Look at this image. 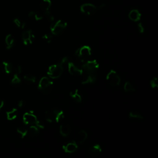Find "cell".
Instances as JSON below:
<instances>
[{"mask_svg":"<svg viewBox=\"0 0 158 158\" xmlns=\"http://www.w3.org/2000/svg\"><path fill=\"white\" fill-rule=\"evenodd\" d=\"M45 116L47 122L50 123L53 122L58 123L64 118V113L62 110L51 109L46 111Z\"/></svg>","mask_w":158,"mask_h":158,"instance_id":"cell-1","label":"cell"},{"mask_svg":"<svg viewBox=\"0 0 158 158\" xmlns=\"http://www.w3.org/2000/svg\"><path fill=\"white\" fill-rule=\"evenodd\" d=\"M23 122L25 124L28 125H36L40 129H43L44 126L37 118L33 112H26L23 115Z\"/></svg>","mask_w":158,"mask_h":158,"instance_id":"cell-2","label":"cell"},{"mask_svg":"<svg viewBox=\"0 0 158 158\" xmlns=\"http://www.w3.org/2000/svg\"><path fill=\"white\" fill-rule=\"evenodd\" d=\"M64 72V66L59 63L49 67L47 74L50 78L57 79L59 78Z\"/></svg>","mask_w":158,"mask_h":158,"instance_id":"cell-3","label":"cell"},{"mask_svg":"<svg viewBox=\"0 0 158 158\" xmlns=\"http://www.w3.org/2000/svg\"><path fill=\"white\" fill-rule=\"evenodd\" d=\"M75 56L81 62H85L88 60V58L91 56V49L88 46L85 45L80 47L75 51Z\"/></svg>","mask_w":158,"mask_h":158,"instance_id":"cell-4","label":"cell"},{"mask_svg":"<svg viewBox=\"0 0 158 158\" xmlns=\"http://www.w3.org/2000/svg\"><path fill=\"white\" fill-rule=\"evenodd\" d=\"M81 67L84 73H96L99 64L95 59L87 60L81 64Z\"/></svg>","mask_w":158,"mask_h":158,"instance_id":"cell-5","label":"cell"},{"mask_svg":"<svg viewBox=\"0 0 158 158\" xmlns=\"http://www.w3.org/2000/svg\"><path fill=\"white\" fill-rule=\"evenodd\" d=\"M52 85L53 82L51 80L50 78L47 77H43L39 81L38 88L44 94H48L51 92Z\"/></svg>","mask_w":158,"mask_h":158,"instance_id":"cell-6","label":"cell"},{"mask_svg":"<svg viewBox=\"0 0 158 158\" xmlns=\"http://www.w3.org/2000/svg\"><path fill=\"white\" fill-rule=\"evenodd\" d=\"M67 25V23L62 20H59L56 22L54 21L51 23L50 26L51 32L54 35H60L64 31Z\"/></svg>","mask_w":158,"mask_h":158,"instance_id":"cell-7","label":"cell"},{"mask_svg":"<svg viewBox=\"0 0 158 158\" xmlns=\"http://www.w3.org/2000/svg\"><path fill=\"white\" fill-rule=\"evenodd\" d=\"M106 80L112 86H117L120 84L121 78L114 70L111 69L106 75Z\"/></svg>","mask_w":158,"mask_h":158,"instance_id":"cell-8","label":"cell"},{"mask_svg":"<svg viewBox=\"0 0 158 158\" xmlns=\"http://www.w3.org/2000/svg\"><path fill=\"white\" fill-rule=\"evenodd\" d=\"M68 70L70 75L73 76H80L83 73L81 65L77 64L73 62H68Z\"/></svg>","mask_w":158,"mask_h":158,"instance_id":"cell-9","label":"cell"},{"mask_svg":"<svg viewBox=\"0 0 158 158\" xmlns=\"http://www.w3.org/2000/svg\"><path fill=\"white\" fill-rule=\"evenodd\" d=\"M98 9L97 7L90 3H85L81 6L80 10L81 11L86 15H91L96 12Z\"/></svg>","mask_w":158,"mask_h":158,"instance_id":"cell-10","label":"cell"},{"mask_svg":"<svg viewBox=\"0 0 158 158\" xmlns=\"http://www.w3.org/2000/svg\"><path fill=\"white\" fill-rule=\"evenodd\" d=\"M97 78L96 73H85L84 77L81 81L83 85L94 83Z\"/></svg>","mask_w":158,"mask_h":158,"instance_id":"cell-11","label":"cell"},{"mask_svg":"<svg viewBox=\"0 0 158 158\" xmlns=\"http://www.w3.org/2000/svg\"><path fill=\"white\" fill-rule=\"evenodd\" d=\"M102 152V148L99 144H95L88 150L87 156L90 157H95L98 156Z\"/></svg>","mask_w":158,"mask_h":158,"instance_id":"cell-12","label":"cell"},{"mask_svg":"<svg viewBox=\"0 0 158 158\" xmlns=\"http://www.w3.org/2000/svg\"><path fill=\"white\" fill-rule=\"evenodd\" d=\"M34 38V35L32 33L31 30H25L22 33V38L23 43L25 45L30 44L32 43V39Z\"/></svg>","mask_w":158,"mask_h":158,"instance_id":"cell-13","label":"cell"},{"mask_svg":"<svg viewBox=\"0 0 158 158\" xmlns=\"http://www.w3.org/2000/svg\"><path fill=\"white\" fill-rule=\"evenodd\" d=\"M62 148H63L64 152H65L66 153L72 154V153L75 152L77 150L78 144H77V143L75 141H72V142L67 143L65 145H64L62 146Z\"/></svg>","mask_w":158,"mask_h":158,"instance_id":"cell-14","label":"cell"},{"mask_svg":"<svg viewBox=\"0 0 158 158\" xmlns=\"http://www.w3.org/2000/svg\"><path fill=\"white\" fill-rule=\"evenodd\" d=\"M141 14L137 9L131 10L128 14L129 19L133 22H138L141 19Z\"/></svg>","mask_w":158,"mask_h":158,"instance_id":"cell-15","label":"cell"},{"mask_svg":"<svg viewBox=\"0 0 158 158\" xmlns=\"http://www.w3.org/2000/svg\"><path fill=\"white\" fill-rule=\"evenodd\" d=\"M59 132L62 136L66 137L69 136L70 133V127L69 125L66 123L61 124L59 127Z\"/></svg>","mask_w":158,"mask_h":158,"instance_id":"cell-16","label":"cell"},{"mask_svg":"<svg viewBox=\"0 0 158 158\" xmlns=\"http://www.w3.org/2000/svg\"><path fill=\"white\" fill-rule=\"evenodd\" d=\"M128 117H129L130 119H131L133 121H140V120H143V118H144L143 116L140 113H139L138 112L135 111V110H132V111L130 112L129 114H128Z\"/></svg>","mask_w":158,"mask_h":158,"instance_id":"cell-17","label":"cell"},{"mask_svg":"<svg viewBox=\"0 0 158 158\" xmlns=\"http://www.w3.org/2000/svg\"><path fill=\"white\" fill-rule=\"evenodd\" d=\"M88 138V133L87 132L84 130H80L77 135V142L79 144H82L83 143L86 139Z\"/></svg>","mask_w":158,"mask_h":158,"instance_id":"cell-18","label":"cell"},{"mask_svg":"<svg viewBox=\"0 0 158 158\" xmlns=\"http://www.w3.org/2000/svg\"><path fill=\"white\" fill-rule=\"evenodd\" d=\"M5 43H6V48L7 49H9L10 48H12L14 44V43H15V40H14V38L13 37V36L10 34L9 35H7L6 36V38H5Z\"/></svg>","mask_w":158,"mask_h":158,"instance_id":"cell-19","label":"cell"},{"mask_svg":"<svg viewBox=\"0 0 158 158\" xmlns=\"http://www.w3.org/2000/svg\"><path fill=\"white\" fill-rule=\"evenodd\" d=\"M70 96L77 102H81L82 101V98H81V95L78 93V90L77 89H75L70 91Z\"/></svg>","mask_w":158,"mask_h":158,"instance_id":"cell-20","label":"cell"},{"mask_svg":"<svg viewBox=\"0 0 158 158\" xmlns=\"http://www.w3.org/2000/svg\"><path fill=\"white\" fill-rule=\"evenodd\" d=\"M51 6V0H42L40 4V8L44 11L49 10Z\"/></svg>","mask_w":158,"mask_h":158,"instance_id":"cell-21","label":"cell"},{"mask_svg":"<svg viewBox=\"0 0 158 158\" xmlns=\"http://www.w3.org/2000/svg\"><path fill=\"white\" fill-rule=\"evenodd\" d=\"M29 17L35 20H40L43 18V15L39 12L31 11L28 14Z\"/></svg>","mask_w":158,"mask_h":158,"instance_id":"cell-22","label":"cell"},{"mask_svg":"<svg viewBox=\"0 0 158 158\" xmlns=\"http://www.w3.org/2000/svg\"><path fill=\"white\" fill-rule=\"evenodd\" d=\"M2 68L6 73H10L13 70L12 65L10 62L7 61H4L2 62Z\"/></svg>","mask_w":158,"mask_h":158,"instance_id":"cell-23","label":"cell"},{"mask_svg":"<svg viewBox=\"0 0 158 158\" xmlns=\"http://www.w3.org/2000/svg\"><path fill=\"white\" fill-rule=\"evenodd\" d=\"M123 89L126 93H133L135 91V88L130 81H126L125 83Z\"/></svg>","mask_w":158,"mask_h":158,"instance_id":"cell-24","label":"cell"},{"mask_svg":"<svg viewBox=\"0 0 158 158\" xmlns=\"http://www.w3.org/2000/svg\"><path fill=\"white\" fill-rule=\"evenodd\" d=\"M6 115H7V118L8 120H14L17 116V109L15 108H14L12 110L7 112Z\"/></svg>","mask_w":158,"mask_h":158,"instance_id":"cell-25","label":"cell"},{"mask_svg":"<svg viewBox=\"0 0 158 158\" xmlns=\"http://www.w3.org/2000/svg\"><path fill=\"white\" fill-rule=\"evenodd\" d=\"M40 132V128L36 125H30L28 130V133L31 136H36Z\"/></svg>","mask_w":158,"mask_h":158,"instance_id":"cell-26","label":"cell"},{"mask_svg":"<svg viewBox=\"0 0 158 158\" xmlns=\"http://www.w3.org/2000/svg\"><path fill=\"white\" fill-rule=\"evenodd\" d=\"M17 131L22 138H24L28 134V130L23 127H18L17 129Z\"/></svg>","mask_w":158,"mask_h":158,"instance_id":"cell-27","label":"cell"},{"mask_svg":"<svg viewBox=\"0 0 158 158\" xmlns=\"http://www.w3.org/2000/svg\"><path fill=\"white\" fill-rule=\"evenodd\" d=\"M24 80L28 83H35L36 81V77L31 74L26 75L23 77Z\"/></svg>","mask_w":158,"mask_h":158,"instance_id":"cell-28","label":"cell"},{"mask_svg":"<svg viewBox=\"0 0 158 158\" xmlns=\"http://www.w3.org/2000/svg\"><path fill=\"white\" fill-rule=\"evenodd\" d=\"M44 16L46 17V19L48 21H50V22H52L54 21V17L53 15H52V14H51V12H49V10L44 11Z\"/></svg>","mask_w":158,"mask_h":158,"instance_id":"cell-29","label":"cell"},{"mask_svg":"<svg viewBox=\"0 0 158 158\" xmlns=\"http://www.w3.org/2000/svg\"><path fill=\"white\" fill-rule=\"evenodd\" d=\"M20 82H21V79L19 77V75H18L17 73L14 74L13 76V78H12L11 83L14 85H17V84L20 83Z\"/></svg>","mask_w":158,"mask_h":158,"instance_id":"cell-30","label":"cell"},{"mask_svg":"<svg viewBox=\"0 0 158 158\" xmlns=\"http://www.w3.org/2000/svg\"><path fill=\"white\" fill-rule=\"evenodd\" d=\"M150 85H151V88H153V89L158 88V80H157V78L156 77H153L152 79L150 81Z\"/></svg>","mask_w":158,"mask_h":158,"instance_id":"cell-31","label":"cell"},{"mask_svg":"<svg viewBox=\"0 0 158 158\" xmlns=\"http://www.w3.org/2000/svg\"><path fill=\"white\" fill-rule=\"evenodd\" d=\"M14 23H15V25L19 27V28H24V27H25V22H21L19 19H15L14 20Z\"/></svg>","mask_w":158,"mask_h":158,"instance_id":"cell-32","label":"cell"},{"mask_svg":"<svg viewBox=\"0 0 158 158\" xmlns=\"http://www.w3.org/2000/svg\"><path fill=\"white\" fill-rule=\"evenodd\" d=\"M42 38H43V40L46 41L48 43H49L51 42V41L52 40V35L49 33H46L43 36Z\"/></svg>","mask_w":158,"mask_h":158,"instance_id":"cell-33","label":"cell"},{"mask_svg":"<svg viewBox=\"0 0 158 158\" xmlns=\"http://www.w3.org/2000/svg\"><path fill=\"white\" fill-rule=\"evenodd\" d=\"M69 62V57H64L63 58H62L59 61V64L62 65L64 66V64L68 63Z\"/></svg>","mask_w":158,"mask_h":158,"instance_id":"cell-34","label":"cell"},{"mask_svg":"<svg viewBox=\"0 0 158 158\" xmlns=\"http://www.w3.org/2000/svg\"><path fill=\"white\" fill-rule=\"evenodd\" d=\"M137 28H138V31H139L140 33H144V27H143V25H142L141 23H139L137 25Z\"/></svg>","mask_w":158,"mask_h":158,"instance_id":"cell-35","label":"cell"},{"mask_svg":"<svg viewBox=\"0 0 158 158\" xmlns=\"http://www.w3.org/2000/svg\"><path fill=\"white\" fill-rule=\"evenodd\" d=\"M22 69L21 66L19 65V66H17L16 67V69H15V73L19 75V74H20L22 73Z\"/></svg>","mask_w":158,"mask_h":158,"instance_id":"cell-36","label":"cell"},{"mask_svg":"<svg viewBox=\"0 0 158 158\" xmlns=\"http://www.w3.org/2000/svg\"><path fill=\"white\" fill-rule=\"evenodd\" d=\"M23 105H24V101H23V100H20V101H19V102H18V106H19V107H23Z\"/></svg>","mask_w":158,"mask_h":158,"instance_id":"cell-37","label":"cell"},{"mask_svg":"<svg viewBox=\"0 0 158 158\" xmlns=\"http://www.w3.org/2000/svg\"><path fill=\"white\" fill-rule=\"evenodd\" d=\"M4 101L1 100V101H0V110H1V109H2V107L4 106Z\"/></svg>","mask_w":158,"mask_h":158,"instance_id":"cell-38","label":"cell"}]
</instances>
